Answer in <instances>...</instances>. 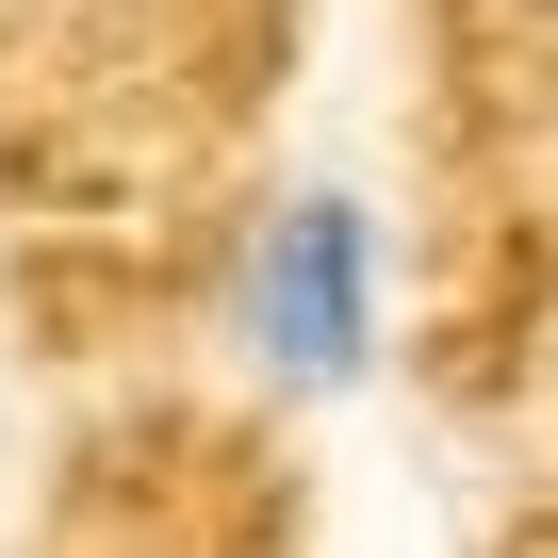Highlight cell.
<instances>
[{"mask_svg": "<svg viewBox=\"0 0 558 558\" xmlns=\"http://www.w3.org/2000/svg\"><path fill=\"white\" fill-rule=\"evenodd\" d=\"M378 329H395V246H378V197L362 181H279L230 246V345L263 395L296 411H345L378 378Z\"/></svg>", "mask_w": 558, "mask_h": 558, "instance_id": "cell-1", "label": "cell"}]
</instances>
